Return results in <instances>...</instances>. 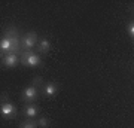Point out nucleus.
<instances>
[{"label":"nucleus","instance_id":"obj_7","mask_svg":"<svg viewBox=\"0 0 134 128\" xmlns=\"http://www.w3.org/2000/svg\"><path fill=\"white\" fill-rule=\"evenodd\" d=\"M23 45H24L25 48H33L34 45H36V34L30 33V34H27V36H24V39H23Z\"/></svg>","mask_w":134,"mask_h":128},{"label":"nucleus","instance_id":"obj_5","mask_svg":"<svg viewBox=\"0 0 134 128\" xmlns=\"http://www.w3.org/2000/svg\"><path fill=\"white\" fill-rule=\"evenodd\" d=\"M43 92H45V95H46V97H54V95L58 92V88H57V85H55V84L49 82V84H46V85H45Z\"/></svg>","mask_w":134,"mask_h":128},{"label":"nucleus","instance_id":"obj_3","mask_svg":"<svg viewBox=\"0 0 134 128\" xmlns=\"http://www.w3.org/2000/svg\"><path fill=\"white\" fill-rule=\"evenodd\" d=\"M36 97H37V88H36V85H30L27 88H24V91H23V98L25 101H33Z\"/></svg>","mask_w":134,"mask_h":128},{"label":"nucleus","instance_id":"obj_12","mask_svg":"<svg viewBox=\"0 0 134 128\" xmlns=\"http://www.w3.org/2000/svg\"><path fill=\"white\" fill-rule=\"evenodd\" d=\"M128 33H130V36L134 39V21L128 24Z\"/></svg>","mask_w":134,"mask_h":128},{"label":"nucleus","instance_id":"obj_6","mask_svg":"<svg viewBox=\"0 0 134 128\" xmlns=\"http://www.w3.org/2000/svg\"><path fill=\"white\" fill-rule=\"evenodd\" d=\"M3 63H5L6 67H15L18 64V57L15 54H8L5 58H3Z\"/></svg>","mask_w":134,"mask_h":128},{"label":"nucleus","instance_id":"obj_8","mask_svg":"<svg viewBox=\"0 0 134 128\" xmlns=\"http://www.w3.org/2000/svg\"><path fill=\"white\" fill-rule=\"evenodd\" d=\"M37 113H39V110L34 106H27L24 109V115L27 118H34V116H37Z\"/></svg>","mask_w":134,"mask_h":128},{"label":"nucleus","instance_id":"obj_4","mask_svg":"<svg viewBox=\"0 0 134 128\" xmlns=\"http://www.w3.org/2000/svg\"><path fill=\"white\" fill-rule=\"evenodd\" d=\"M24 64L30 67H36L40 64V57H39L37 54H33V52H29L24 55Z\"/></svg>","mask_w":134,"mask_h":128},{"label":"nucleus","instance_id":"obj_11","mask_svg":"<svg viewBox=\"0 0 134 128\" xmlns=\"http://www.w3.org/2000/svg\"><path fill=\"white\" fill-rule=\"evenodd\" d=\"M37 125L34 122H24V124H21V127L19 128H36Z\"/></svg>","mask_w":134,"mask_h":128},{"label":"nucleus","instance_id":"obj_9","mask_svg":"<svg viewBox=\"0 0 134 128\" xmlns=\"http://www.w3.org/2000/svg\"><path fill=\"white\" fill-rule=\"evenodd\" d=\"M39 48H40L42 52H48L49 49H51V43H49L48 39H42L40 43H39Z\"/></svg>","mask_w":134,"mask_h":128},{"label":"nucleus","instance_id":"obj_2","mask_svg":"<svg viewBox=\"0 0 134 128\" xmlns=\"http://www.w3.org/2000/svg\"><path fill=\"white\" fill-rule=\"evenodd\" d=\"M0 113H2L3 118L10 119V118H14L15 115H16V109H15L10 103H3L2 107H0Z\"/></svg>","mask_w":134,"mask_h":128},{"label":"nucleus","instance_id":"obj_10","mask_svg":"<svg viewBox=\"0 0 134 128\" xmlns=\"http://www.w3.org/2000/svg\"><path fill=\"white\" fill-rule=\"evenodd\" d=\"M37 125H39V127H42V128H48L49 122H48V119H46V118H40V119H39Z\"/></svg>","mask_w":134,"mask_h":128},{"label":"nucleus","instance_id":"obj_1","mask_svg":"<svg viewBox=\"0 0 134 128\" xmlns=\"http://www.w3.org/2000/svg\"><path fill=\"white\" fill-rule=\"evenodd\" d=\"M15 45H16V40L12 37H2V40H0V51L2 52H9V51H12L15 48Z\"/></svg>","mask_w":134,"mask_h":128}]
</instances>
